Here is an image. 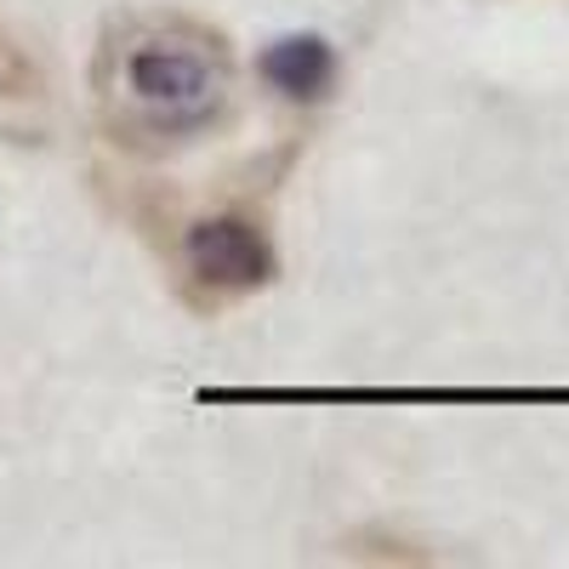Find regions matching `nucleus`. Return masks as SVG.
I'll use <instances>...</instances> for the list:
<instances>
[{
	"label": "nucleus",
	"instance_id": "1",
	"mask_svg": "<svg viewBox=\"0 0 569 569\" xmlns=\"http://www.w3.org/2000/svg\"><path fill=\"white\" fill-rule=\"evenodd\" d=\"M91 98L103 131L131 154H177L240 114L233 46L188 12H126L91 58Z\"/></svg>",
	"mask_w": 569,
	"mask_h": 569
},
{
	"label": "nucleus",
	"instance_id": "2",
	"mask_svg": "<svg viewBox=\"0 0 569 569\" xmlns=\"http://www.w3.org/2000/svg\"><path fill=\"white\" fill-rule=\"evenodd\" d=\"M279 257L268 228L246 211H211L194 217L182 233V279L194 302H233V297H251L273 279Z\"/></svg>",
	"mask_w": 569,
	"mask_h": 569
},
{
	"label": "nucleus",
	"instance_id": "3",
	"mask_svg": "<svg viewBox=\"0 0 569 569\" xmlns=\"http://www.w3.org/2000/svg\"><path fill=\"white\" fill-rule=\"evenodd\" d=\"M262 74L279 98H325L330 80H337V52L325 40H279L262 58Z\"/></svg>",
	"mask_w": 569,
	"mask_h": 569
}]
</instances>
